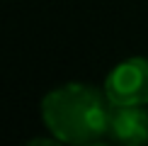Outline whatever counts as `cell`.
<instances>
[{"mask_svg":"<svg viewBox=\"0 0 148 146\" xmlns=\"http://www.w3.org/2000/svg\"><path fill=\"white\" fill-rule=\"evenodd\" d=\"M112 105H148V56H131L116 63L104 78Z\"/></svg>","mask_w":148,"mask_h":146,"instance_id":"2","label":"cell"},{"mask_svg":"<svg viewBox=\"0 0 148 146\" xmlns=\"http://www.w3.org/2000/svg\"><path fill=\"white\" fill-rule=\"evenodd\" d=\"M107 139L124 146L148 144V110L143 105H112Z\"/></svg>","mask_w":148,"mask_h":146,"instance_id":"3","label":"cell"},{"mask_svg":"<svg viewBox=\"0 0 148 146\" xmlns=\"http://www.w3.org/2000/svg\"><path fill=\"white\" fill-rule=\"evenodd\" d=\"M41 119L51 136L58 144H97L107 139L109 102L104 88H95L90 83H66L49 90L41 100Z\"/></svg>","mask_w":148,"mask_h":146,"instance_id":"1","label":"cell"}]
</instances>
